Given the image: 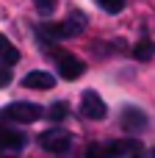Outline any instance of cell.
I'll list each match as a JSON object with an SVG mask.
<instances>
[{
  "label": "cell",
  "instance_id": "obj_9",
  "mask_svg": "<svg viewBox=\"0 0 155 158\" xmlns=\"http://www.w3.org/2000/svg\"><path fill=\"white\" fill-rule=\"evenodd\" d=\"M25 144H28V139L19 131H11V128L0 125V150H22Z\"/></svg>",
  "mask_w": 155,
  "mask_h": 158
},
{
  "label": "cell",
  "instance_id": "obj_8",
  "mask_svg": "<svg viewBox=\"0 0 155 158\" xmlns=\"http://www.w3.org/2000/svg\"><path fill=\"white\" fill-rule=\"evenodd\" d=\"M22 86H28V89H53L55 78L50 72H44V69H33V72H28L22 78Z\"/></svg>",
  "mask_w": 155,
  "mask_h": 158
},
{
  "label": "cell",
  "instance_id": "obj_2",
  "mask_svg": "<svg viewBox=\"0 0 155 158\" xmlns=\"http://www.w3.org/2000/svg\"><path fill=\"white\" fill-rule=\"evenodd\" d=\"M44 117V108L36 103H8L0 108V122H19V125H31L36 119Z\"/></svg>",
  "mask_w": 155,
  "mask_h": 158
},
{
  "label": "cell",
  "instance_id": "obj_14",
  "mask_svg": "<svg viewBox=\"0 0 155 158\" xmlns=\"http://www.w3.org/2000/svg\"><path fill=\"white\" fill-rule=\"evenodd\" d=\"M55 3H58V0H33V6H36V11H39V14H44V17L55 11Z\"/></svg>",
  "mask_w": 155,
  "mask_h": 158
},
{
  "label": "cell",
  "instance_id": "obj_6",
  "mask_svg": "<svg viewBox=\"0 0 155 158\" xmlns=\"http://www.w3.org/2000/svg\"><path fill=\"white\" fill-rule=\"evenodd\" d=\"M80 114H83V117H89V119H105L108 106H105V100H103L97 92L86 89V92H83V97H80Z\"/></svg>",
  "mask_w": 155,
  "mask_h": 158
},
{
  "label": "cell",
  "instance_id": "obj_10",
  "mask_svg": "<svg viewBox=\"0 0 155 158\" xmlns=\"http://www.w3.org/2000/svg\"><path fill=\"white\" fill-rule=\"evenodd\" d=\"M17 61H19V50L0 33V64H3V67H14Z\"/></svg>",
  "mask_w": 155,
  "mask_h": 158
},
{
  "label": "cell",
  "instance_id": "obj_7",
  "mask_svg": "<svg viewBox=\"0 0 155 158\" xmlns=\"http://www.w3.org/2000/svg\"><path fill=\"white\" fill-rule=\"evenodd\" d=\"M100 153H105V156H133V153H141V142H136V139H119V142L105 144Z\"/></svg>",
  "mask_w": 155,
  "mask_h": 158
},
{
  "label": "cell",
  "instance_id": "obj_13",
  "mask_svg": "<svg viewBox=\"0 0 155 158\" xmlns=\"http://www.w3.org/2000/svg\"><path fill=\"white\" fill-rule=\"evenodd\" d=\"M67 114H69V108H67V103H53V106H50V114H47V117L58 122V119H64Z\"/></svg>",
  "mask_w": 155,
  "mask_h": 158
},
{
  "label": "cell",
  "instance_id": "obj_12",
  "mask_svg": "<svg viewBox=\"0 0 155 158\" xmlns=\"http://www.w3.org/2000/svg\"><path fill=\"white\" fill-rule=\"evenodd\" d=\"M105 14H122L125 11V0H94Z\"/></svg>",
  "mask_w": 155,
  "mask_h": 158
},
{
  "label": "cell",
  "instance_id": "obj_1",
  "mask_svg": "<svg viewBox=\"0 0 155 158\" xmlns=\"http://www.w3.org/2000/svg\"><path fill=\"white\" fill-rule=\"evenodd\" d=\"M83 25H86V17L83 14H72V19L67 22H47V25H39L36 33L47 42H64V39H72L78 33H83Z\"/></svg>",
  "mask_w": 155,
  "mask_h": 158
},
{
  "label": "cell",
  "instance_id": "obj_3",
  "mask_svg": "<svg viewBox=\"0 0 155 158\" xmlns=\"http://www.w3.org/2000/svg\"><path fill=\"white\" fill-rule=\"evenodd\" d=\"M39 147L44 153H53V156H61L72 147V136L67 131H44L39 136Z\"/></svg>",
  "mask_w": 155,
  "mask_h": 158
},
{
  "label": "cell",
  "instance_id": "obj_4",
  "mask_svg": "<svg viewBox=\"0 0 155 158\" xmlns=\"http://www.w3.org/2000/svg\"><path fill=\"white\" fill-rule=\"evenodd\" d=\"M119 125H122L125 133H141V131L150 125V119H147V114H144L141 108H136V106H125L122 114H119Z\"/></svg>",
  "mask_w": 155,
  "mask_h": 158
},
{
  "label": "cell",
  "instance_id": "obj_5",
  "mask_svg": "<svg viewBox=\"0 0 155 158\" xmlns=\"http://www.w3.org/2000/svg\"><path fill=\"white\" fill-rule=\"evenodd\" d=\"M55 67H58V75L64 81H78L83 75V69H86V64L78 56H72V53H58L55 56Z\"/></svg>",
  "mask_w": 155,
  "mask_h": 158
},
{
  "label": "cell",
  "instance_id": "obj_11",
  "mask_svg": "<svg viewBox=\"0 0 155 158\" xmlns=\"http://www.w3.org/2000/svg\"><path fill=\"white\" fill-rule=\"evenodd\" d=\"M153 53H155V47H153V42H150V36H141V39H139V44L133 47V56H136L139 61H150V58H153Z\"/></svg>",
  "mask_w": 155,
  "mask_h": 158
},
{
  "label": "cell",
  "instance_id": "obj_15",
  "mask_svg": "<svg viewBox=\"0 0 155 158\" xmlns=\"http://www.w3.org/2000/svg\"><path fill=\"white\" fill-rule=\"evenodd\" d=\"M8 81H11V72L8 69H0V86H6Z\"/></svg>",
  "mask_w": 155,
  "mask_h": 158
}]
</instances>
